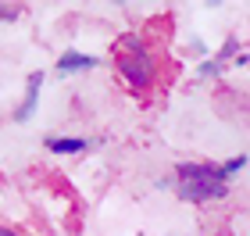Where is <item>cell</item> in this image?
<instances>
[{
	"label": "cell",
	"instance_id": "13",
	"mask_svg": "<svg viewBox=\"0 0 250 236\" xmlns=\"http://www.w3.org/2000/svg\"><path fill=\"white\" fill-rule=\"evenodd\" d=\"M0 236H25V233L15 229V226H7V222H0Z\"/></svg>",
	"mask_w": 250,
	"mask_h": 236
},
{
	"label": "cell",
	"instance_id": "1",
	"mask_svg": "<svg viewBox=\"0 0 250 236\" xmlns=\"http://www.w3.org/2000/svg\"><path fill=\"white\" fill-rule=\"evenodd\" d=\"M115 72L125 86L132 89V93H150L157 86V75H161V61L154 58V54H146V58H125V54H115Z\"/></svg>",
	"mask_w": 250,
	"mask_h": 236
},
{
	"label": "cell",
	"instance_id": "4",
	"mask_svg": "<svg viewBox=\"0 0 250 236\" xmlns=\"http://www.w3.org/2000/svg\"><path fill=\"white\" fill-rule=\"evenodd\" d=\"M40 89H43V72H32L29 79H25V97H21V104L15 107V118L18 126H25V122L36 115V107H40Z\"/></svg>",
	"mask_w": 250,
	"mask_h": 236
},
{
	"label": "cell",
	"instance_id": "3",
	"mask_svg": "<svg viewBox=\"0 0 250 236\" xmlns=\"http://www.w3.org/2000/svg\"><path fill=\"white\" fill-rule=\"evenodd\" d=\"M172 175L175 179H204V183H229L218 161H179Z\"/></svg>",
	"mask_w": 250,
	"mask_h": 236
},
{
	"label": "cell",
	"instance_id": "12",
	"mask_svg": "<svg viewBox=\"0 0 250 236\" xmlns=\"http://www.w3.org/2000/svg\"><path fill=\"white\" fill-rule=\"evenodd\" d=\"M189 50H193V54H200V61L208 58V43H200V40H193V43H189Z\"/></svg>",
	"mask_w": 250,
	"mask_h": 236
},
{
	"label": "cell",
	"instance_id": "10",
	"mask_svg": "<svg viewBox=\"0 0 250 236\" xmlns=\"http://www.w3.org/2000/svg\"><path fill=\"white\" fill-rule=\"evenodd\" d=\"M243 168H247V154H236V157H229V161H222L225 179H232L236 172H243Z\"/></svg>",
	"mask_w": 250,
	"mask_h": 236
},
{
	"label": "cell",
	"instance_id": "6",
	"mask_svg": "<svg viewBox=\"0 0 250 236\" xmlns=\"http://www.w3.org/2000/svg\"><path fill=\"white\" fill-rule=\"evenodd\" d=\"M115 54H125V58H146V54H154V50H150V40H146L143 32L125 29V32H118V40H115Z\"/></svg>",
	"mask_w": 250,
	"mask_h": 236
},
{
	"label": "cell",
	"instance_id": "9",
	"mask_svg": "<svg viewBox=\"0 0 250 236\" xmlns=\"http://www.w3.org/2000/svg\"><path fill=\"white\" fill-rule=\"evenodd\" d=\"M225 68H229V64H222V61H214V58H204V61L197 64V75H200V79H218Z\"/></svg>",
	"mask_w": 250,
	"mask_h": 236
},
{
	"label": "cell",
	"instance_id": "8",
	"mask_svg": "<svg viewBox=\"0 0 250 236\" xmlns=\"http://www.w3.org/2000/svg\"><path fill=\"white\" fill-rule=\"evenodd\" d=\"M240 40H236V36H229V40H225L222 43V47H218V54H214V61H222V64H229V61H236V58H240Z\"/></svg>",
	"mask_w": 250,
	"mask_h": 236
},
{
	"label": "cell",
	"instance_id": "7",
	"mask_svg": "<svg viewBox=\"0 0 250 236\" xmlns=\"http://www.w3.org/2000/svg\"><path fill=\"white\" fill-rule=\"evenodd\" d=\"M43 147H47L50 154H83L89 143L83 136H47V140H43Z\"/></svg>",
	"mask_w": 250,
	"mask_h": 236
},
{
	"label": "cell",
	"instance_id": "2",
	"mask_svg": "<svg viewBox=\"0 0 250 236\" xmlns=\"http://www.w3.org/2000/svg\"><path fill=\"white\" fill-rule=\"evenodd\" d=\"M175 197L186 204H211L229 197V183H204V179H175Z\"/></svg>",
	"mask_w": 250,
	"mask_h": 236
},
{
	"label": "cell",
	"instance_id": "5",
	"mask_svg": "<svg viewBox=\"0 0 250 236\" xmlns=\"http://www.w3.org/2000/svg\"><path fill=\"white\" fill-rule=\"evenodd\" d=\"M97 64H100V58H93V54H83V50H64L61 58H58V64H54V72H58L61 79H68V75H79V72L97 68Z\"/></svg>",
	"mask_w": 250,
	"mask_h": 236
},
{
	"label": "cell",
	"instance_id": "14",
	"mask_svg": "<svg viewBox=\"0 0 250 236\" xmlns=\"http://www.w3.org/2000/svg\"><path fill=\"white\" fill-rule=\"evenodd\" d=\"M232 64H236V68H247V64H250V54H247V50H243V54H240V58H236V61H232Z\"/></svg>",
	"mask_w": 250,
	"mask_h": 236
},
{
	"label": "cell",
	"instance_id": "11",
	"mask_svg": "<svg viewBox=\"0 0 250 236\" xmlns=\"http://www.w3.org/2000/svg\"><path fill=\"white\" fill-rule=\"evenodd\" d=\"M21 7L18 4H0V21H18Z\"/></svg>",
	"mask_w": 250,
	"mask_h": 236
}]
</instances>
